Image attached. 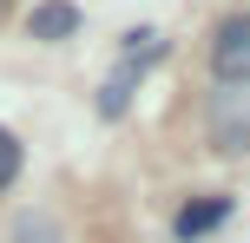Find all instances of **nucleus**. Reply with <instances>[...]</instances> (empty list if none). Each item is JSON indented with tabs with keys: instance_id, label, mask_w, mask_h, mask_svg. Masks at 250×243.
I'll return each mask as SVG.
<instances>
[{
	"instance_id": "7",
	"label": "nucleus",
	"mask_w": 250,
	"mask_h": 243,
	"mask_svg": "<svg viewBox=\"0 0 250 243\" xmlns=\"http://www.w3.org/2000/svg\"><path fill=\"white\" fill-rule=\"evenodd\" d=\"M13 178H20V138H13V131L0 125V191H7Z\"/></svg>"
},
{
	"instance_id": "5",
	"label": "nucleus",
	"mask_w": 250,
	"mask_h": 243,
	"mask_svg": "<svg viewBox=\"0 0 250 243\" xmlns=\"http://www.w3.org/2000/svg\"><path fill=\"white\" fill-rule=\"evenodd\" d=\"M132 73H138V66H119V73L99 86V112H105V118H119L125 105H132Z\"/></svg>"
},
{
	"instance_id": "2",
	"label": "nucleus",
	"mask_w": 250,
	"mask_h": 243,
	"mask_svg": "<svg viewBox=\"0 0 250 243\" xmlns=\"http://www.w3.org/2000/svg\"><path fill=\"white\" fill-rule=\"evenodd\" d=\"M211 145L217 151H250V92L224 86L211 99Z\"/></svg>"
},
{
	"instance_id": "6",
	"label": "nucleus",
	"mask_w": 250,
	"mask_h": 243,
	"mask_svg": "<svg viewBox=\"0 0 250 243\" xmlns=\"http://www.w3.org/2000/svg\"><path fill=\"white\" fill-rule=\"evenodd\" d=\"M13 243H66V237H60V224H53L46 210H26V217L13 224Z\"/></svg>"
},
{
	"instance_id": "4",
	"label": "nucleus",
	"mask_w": 250,
	"mask_h": 243,
	"mask_svg": "<svg viewBox=\"0 0 250 243\" xmlns=\"http://www.w3.org/2000/svg\"><path fill=\"white\" fill-rule=\"evenodd\" d=\"M224 217H230V197H204V204H185V210H178L171 230H178V243H198L204 230H217Z\"/></svg>"
},
{
	"instance_id": "3",
	"label": "nucleus",
	"mask_w": 250,
	"mask_h": 243,
	"mask_svg": "<svg viewBox=\"0 0 250 243\" xmlns=\"http://www.w3.org/2000/svg\"><path fill=\"white\" fill-rule=\"evenodd\" d=\"M26 33L46 39V46H53V39H73L79 33V7H73V0H40V7L26 13Z\"/></svg>"
},
{
	"instance_id": "1",
	"label": "nucleus",
	"mask_w": 250,
	"mask_h": 243,
	"mask_svg": "<svg viewBox=\"0 0 250 243\" xmlns=\"http://www.w3.org/2000/svg\"><path fill=\"white\" fill-rule=\"evenodd\" d=\"M211 73L224 86H250V13H230L211 39Z\"/></svg>"
}]
</instances>
